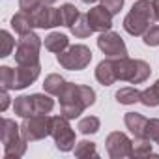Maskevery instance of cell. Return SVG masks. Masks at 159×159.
Segmentation results:
<instances>
[{
  "label": "cell",
  "mask_w": 159,
  "mask_h": 159,
  "mask_svg": "<svg viewBox=\"0 0 159 159\" xmlns=\"http://www.w3.org/2000/svg\"><path fill=\"white\" fill-rule=\"evenodd\" d=\"M58 99H60V112L66 118L75 120L83 114L84 109L96 103V90L86 84L67 83L62 94L58 96Z\"/></svg>",
  "instance_id": "1"
},
{
  "label": "cell",
  "mask_w": 159,
  "mask_h": 159,
  "mask_svg": "<svg viewBox=\"0 0 159 159\" xmlns=\"http://www.w3.org/2000/svg\"><path fill=\"white\" fill-rule=\"evenodd\" d=\"M155 21L152 0H137L131 11L124 17V30L129 36H144V32Z\"/></svg>",
  "instance_id": "2"
},
{
  "label": "cell",
  "mask_w": 159,
  "mask_h": 159,
  "mask_svg": "<svg viewBox=\"0 0 159 159\" xmlns=\"http://www.w3.org/2000/svg\"><path fill=\"white\" fill-rule=\"evenodd\" d=\"M43 41L36 32H26L21 34L17 39V47H15V62L19 66H36L39 64V49H41Z\"/></svg>",
  "instance_id": "3"
},
{
  "label": "cell",
  "mask_w": 159,
  "mask_h": 159,
  "mask_svg": "<svg viewBox=\"0 0 159 159\" xmlns=\"http://www.w3.org/2000/svg\"><path fill=\"white\" fill-rule=\"evenodd\" d=\"M56 62L69 71H81L84 67L90 66L92 62V51L90 47L83 45V43H77V45H69L66 51L56 54Z\"/></svg>",
  "instance_id": "4"
},
{
  "label": "cell",
  "mask_w": 159,
  "mask_h": 159,
  "mask_svg": "<svg viewBox=\"0 0 159 159\" xmlns=\"http://www.w3.org/2000/svg\"><path fill=\"white\" fill-rule=\"evenodd\" d=\"M51 131H52V116H49V114H34V116L23 118L21 135L28 142L41 140V139L49 137Z\"/></svg>",
  "instance_id": "5"
},
{
  "label": "cell",
  "mask_w": 159,
  "mask_h": 159,
  "mask_svg": "<svg viewBox=\"0 0 159 159\" xmlns=\"http://www.w3.org/2000/svg\"><path fill=\"white\" fill-rule=\"evenodd\" d=\"M51 137L54 139V144L60 152H71L77 144L75 139V131L69 124V118H66L64 114L52 116V131Z\"/></svg>",
  "instance_id": "6"
},
{
  "label": "cell",
  "mask_w": 159,
  "mask_h": 159,
  "mask_svg": "<svg viewBox=\"0 0 159 159\" xmlns=\"http://www.w3.org/2000/svg\"><path fill=\"white\" fill-rule=\"evenodd\" d=\"M98 47L99 51L107 56V58H122V56H127V47H125V41L122 39L120 34L112 32V30H107V32H101L99 38H98Z\"/></svg>",
  "instance_id": "7"
},
{
  "label": "cell",
  "mask_w": 159,
  "mask_h": 159,
  "mask_svg": "<svg viewBox=\"0 0 159 159\" xmlns=\"http://www.w3.org/2000/svg\"><path fill=\"white\" fill-rule=\"evenodd\" d=\"M105 146H107V153L112 159L133 157V140L125 133H122V131H112L107 137Z\"/></svg>",
  "instance_id": "8"
},
{
  "label": "cell",
  "mask_w": 159,
  "mask_h": 159,
  "mask_svg": "<svg viewBox=\"0 0 159 159\" xmlns=\"http://www.w3.org/2000/svg\"><path fill=\"white\" fill-rule=\"evenodd\" d=\"M30 15H32V21H34V28H54V26H62L60 8H52L51 4L39 6Z\"/></svg>",
  "instance_id": "9"
},
{
  "label": "cell",
  "mask_w": 159,
  "mask_h": 159,
  "mask_svg": "<svg viewBox=\"0 0 159 159\" xmlns=\"http://www.w3.org/2000/svg\"><path fill=\"white\" fill-rule=\"evenodd\" d=\"M41 73V66H19L13 69V88L11 90H23L26 86H30L32 83L38 81V77Z\"/></svg>",
  "instance_id": "10"
},
{
  "label": "cell",
  "mask_w": 159,
  "mask_h": 159,
  "mask_svg": "<svg viewBox=\"0 0 159 159\" xmlns=\"http://www.w3.org/2000/svg\"><path fill=\"white\" fill-rule=\"evenodd\" d=\"M88 23H90V26H92V30L94 32H107V30H111L112 28V13L101 4V6H94L92 10H88Z\"/></svg>",
  "instance_id": "11"
},
{
  "label": "cell",
  "mask_w": 159,
  "mask_h": 159,
  "mask_svg": "<svg viewBox=\"0 0 159 159\" xmlns=\"http://www.w3.org/2000/svg\"><path fill=\"white\" fill-rule=\"evenodd\" d=\"M96 79L98 83L103 86H111L114 84L118 79H116V69H114V60L112 58H105L98 64L96 67Z\"/></svg>",
  "instance_id": "12"
},
{
  "label": "cell",
  "mask_w": 159,
  "mask_h": 159,
  "mask_svg": "<svg viewBox=\"0 0 159 159\" xmlns=\"http://www.w3.org/2000/svg\"><path fill=\"white\" fill-rule=\"evenodd\" d=\"M112 60H114V69H116V79H118V81L133 83L135 69H137V60H133V58H129V56L112 58Z\"/></svg>",
  "instance_id": "13"
},
{
  "label": "cell",
  "mask_w": 159,
  "mask_h": 159,
  "mask_svg": "<svg viewBox=\"0 0 159 159\" xmlns=\"http://www.w3.org/2000/svg\"><path fill=\"white\" fill-rule=\"evenodd\" d=\"M146 122L148 118H144L140 112H125L124 116V124L135 139L146 137Z\"/></svg>",
  "instance_id": "14"
},
{
  "label": "cell",
  "mask_w": 159,
  "mask_h": 159,
  "mask_svg": "<svg viewBox=\"0 0 159 159\" xmlns=\"http://www.w3.org/2000/svg\"><path fill=\"white\" fill-rule=\"evenodd\" d=\"M21 125L11 120V118H2V131H0V139H2V144L8 146L11 142H15L17 139H21Z\"/></svg>",
  "instance_id": "15"
},
{
  "label": "cell",
  "mask_w": 159,
  "mask_h": 159,
  "mask_svg": "<svg viewBox=\"0 0 159 159\" xmlns=\"http://www.w3.org/2000/svg\"><path fill=\"white\" fill-rule=\"evenodd\" d=\"M43 45H45V49H47V51H51V52L58 54V52H62V51H66V49L69 47V39H67V36H66V34L51 32V34L45 38Z\"/></svg>",
  "instance_id": "16"
},
{
  "label": "cell",
  "mask_w": 159,
  "mask_h": 159,
  "mask_svg": "<svg viewBox=\"0 0 159 159\" xmlns=\"http://www.w3.org/2000/svg\"><path fill=\"white\" fill-rule=\"evenodd\" d=\"M66 84H67V81H66L62 75H58V73H51V75L45 77V81H43V90H45L47 94L58 98V96L62 94V90L66 88Z\"/></svg>",
  "instance_id": "17"
},
{
  "label": "cell",
  "mask_w": 159,
  "mask_h": 159,
  "mask_svg": "<svg viewBox=\"0 0 159 159\" xmlns=\"http://www.w3.org/2000/svg\"><path fill=\"white\" fill-rule=\"evenodd\" d=\"M11 28L21 36V34H26L34 28V21H32V15L26 13V11H19L11 17Z\"/></svg>",
  "instance_id": "18"
},
{
  "label": "cell",
  "mask_w": 159,
  "mask_h": 159,
  "mask_svg": "<svg viewBox=\"0 0 159 159\" xmlns=\"http://www.w3.org/2000/svg\"><path fill=\"white\" fill-rule=\"evenodd\" d=\"M32 103H34V112L36 114H49L54 109V99L51 94H32Z\"/></svg>",
  "instance_id": "19"
},
{
  "label": "cell",
  "mask_w": 159,
  "mask_h": 159,
  "mask_svg": "<svg viewBox=\"0 0 159 159\" xmlns=\"http://www.w3.org/2000/svg\"><path fill=\"white\" fill-rule=\"evenodd\" d=\"M13 111L17 116L21 118H28V116H34V103H32V96H19L15 98L13 101Z\"/></svg>",
  "instance_id": "20"
},
{
  "label": "cell",
  "mask_w": 159,
  "mask_h": 159,
  "mask_svg": "<svg viewBox=\"0 0 159 159\" xmlns=\"http://www.w3.org/2000/svg\"><path fill=\"white\" fill-rule=\"evenodd\" d=\"M114 98L122 105H135L140 101V90H137L135 86H124L114 94Z\"/></svg>",
  "instance_id": "21"
},
{
  "label": "cell",
  "mask_w": 159,
  "mask_h": 159,
  "mask_svg": "<svg viewBox=\"0 0 159 159\" xmlns=\"http://www.w3.org/2000/svg\"><path fill=\"white\" fill-rule=\"evenodd\" d=\"M26 146H28V140L25 137H21L15 142L4 146V157L6 159H19V157H23L26 153Z\"/></svg>",
  "instance_id": "22"
},
{
  "label": "cell",
  "mask_w": 159,
  "mask_h": 159,
  "mask_svg": "<svg viewBox=\"0 0 159 159\" xmlns=\"http://www.w3.org/2000/svg\"><path fill=\"white\" fill-rule=\"evenodd\" d=\"M71 30V34L75 36V38H88V36H92L94 34V30H92V26H90V23H88V15L84 13H81V15H79V19L75 21V25L69 28Z\"/></svg>",
  "instance_id": "23"
},
{
  "label": "cell",
  "mask_w": 159,
  "mask_h": 159,
  "mask_svg": "<svg viewBox=\"0 0 159 159\" xmlns=\"http://www.w3.org/2000/svg\"><path fill=\"white\" fill-rule=\"evenodd\" d=\"M140 103L144 107H159V79L155 81V84L140 92Z\"/></svg>",
  "instance_id": "24"
},
{
  "label": "cell",
  "mask_w": 159,
  "mask_h": 159,
  "mask_svg": "<svg viewBox=\"0 0 159 159\" xmlns=\"http://www.w3.org/2000/svg\"><path fill=\"white\" fill-rule=\"evenodd\" d=\"M99 127H101V122H99L98 116H84L77 124V129L83 135H94V133L99 131Z\"/></svg>",
  "instance_id": "25"
},
{
  "label": "cell",
  "mask_w": 159,
  "mask_h": 159,
  "mask_svg": "<svg viewBox=\"0 0 159 159\" xmlns=\"http://www.w3.org/2000/svg\"><path fill=\"white\" fill-rule=\"evenodd\" d=\"M148 155L159 157L157 153L152 152V140L146 139V137L135 139V140H133V157H148Z\"/></svg>",
  "instance_id": "26"
},
{
  "label": "cell",
  "mask_w": 159,
  "mask_h": 159,
  "mask_svg": "<svg viewBox=\"0 0 159 159\" xmlns=\"http://www.w3.org/2000/svg\"><path fill=\"white\" fill-rule=\"evenodd\" d=\"M75 157L79 159H84V157H98V150H96V142L92 140H81V142H77L75 148Z\"/></svg>",
  "instance_id": "27"
},
{
  "label": "cell",
  "mask_w": 159,
  "mask_h": 159,
  "mask_svg": "<svg viewBox=\"0 0 159 159\" xmlns=\"http://www.w3.org/2000/svg\"><path fill=\"white\" fill-rule=\"evenodd\" d=\"M79 10L73 6V4H64V6H60V19H62V26H67V28H71L73 25H75V21L79 19Z\"/></svg>",
  "instance_id": "28"
},
{
  "label": "cell",
  "mask_w": 159,
  "mask_h": 159,
  "mask_svg": "<svg viewBox=\"0 0 159 159\" xmlns=\"http://www.w3.org/2000/svg\"><path fill=\"white\" fill-rule=\"evenodd\" d=\"M150 75H152L150 64L144 62V60H137V69H135V77H133V83H131V84H140V83H144Z\"/></svg>",
  "instance_id": "29"
},
{
  "label": "cell",
  "mask_w": 159,
  "mask_h": 159,
  "mask_svg": "<svg viewBox=\"0 0 159 159\" xmlns=\"http://www.w3.org/2000/svg\"><path fill=\"white\" fill-rule=\"evenodd\" d=\"M142 41H144V45H148V47H159V25H152V26L144 32Z\"/></svg>",
  "instance_id": "30"
},
{
  "label": "cell",
  "mask_w": 159,
  "mask_h": 159,
  "mask_svg": "<svg viewBox=\"0 0 159 159\" xmlns=\"http://www.w3.org/2000/svg\"><path fill=\"white\" fill-rule=\"evenodd\" d=\"M146 139L159 146V118H150L146 122Z\"/></svg>",
  "instance_id": "31"
},
{
  "label": "cell",
  "mask_w": 159,
  "mask_h": 159,
  "mask_svg": "<svg viewBox=\"0 0 159 159\" xmlns=\"http://www.w3.org/2000/svg\"><path fill=\"white\" fill-rule=\"evenodd\" d=\"M0 38H2V58H6V56H10L11 54V51H13V47H15V39H13V36L8 32V30H2L0 32Z\"/></svg>",
  "instance_id": "32"
},
{
  "label": "cell",
  "mask_w": 159,
  "mask_h": 159,
  "mask_svg": "<svg viewBox=\"0 0 159 159\" xmlns=\"http://www.w3.org/2000/svg\"><path fill=\"white\" fill-rule=\"evenodd\" d=\"M0 84H2V88H8V90L13 88V69L10 66L0 67Z\"/></svg>",
  "instance_id": "33"
},
{
  "label": "cell",
  "mask_w": 159,
  "mask_h": 159,
  "mask_svg": "<svg viewBox=\"0 0 159 159\" xmlns=\"http://www.w3.org/2000/svg\"><path fill=\"white\" fill-rule=\"evenodd\" d=\"M43 4H45L43 0H19V10L21 11H26V13H32L39 6H43Z\"/></svg>",
  "instance_id": "34"
},
{
  "label": "cell",
  "mask_w": 159,
  "mask_h": 159,
  "mask_svg": "<svg viewBox=\"0 0 159 159\" xmlns=\"http://www.w3.org/2000/svg\"><path fill=\"white\" fill-rule=\"evenodd\" d=\"M124 2H125V0H101V4H103V6H105L112 15H118V13L122 11Z\"/></svg>",
  "instance_id": "35"
},
{
  "label": "cell",
  "mask_w": 159,
  "mask_h": 159,
  "mask_svg": "<svg viewBox=\"0 0 159 159\" xmlns=\"http://www.w3.org/2000/svg\"><path fill=\"white\" fill-rule=\"evenodd\" d=\"M0 99H2V101H0V111H2V112H6V109L10 107V94H8V88H2V90H0Z\"/></svg>",
  "instance_id": "36"
},
{
  "label": "cell",
  "mask_w": 159,
  "mask_h": 159,
  "mask_svg": "<svg viewBox=\"0 0 159 159\" xmlns=\"http://www.w3.org/2000/svg\"><path fill=\"white\" fill-rule=\"evenodd\" d=\"M153 2V13H155V21L159 23V0H152Z\"/></svg>",
  "instance_id": "37"
},
{
  "label": "cell",
  "mask_w": 159,
  "mask_h": 159,
  "mask_svg": "<svg viewBox=\"0 0 159 159\" xmlns=\"http://www.w3.org/2000/svg\"><path fill=\"white\" fill-rule=\"evenodd\" d=\"M81 2H84V4H94V2H98V0H81Z\"/></svg>",
  "instance_id": "38"
},
{
  "label": "cell",
  "mask_w": 159,
  "mask_h": 159,
  "mask_svg": "<svg viewBox=\"0 0 159 159\" xmlns=\"http://www.w3.org/2000/svg\"><path fill=\"white\" fill-rule=\"evenodd\" d=\"M43 2H45V4H51V6H52L54 2H58V0H43Z\"/></svg>",
  "instance_id": "39"
}]
</instances>
